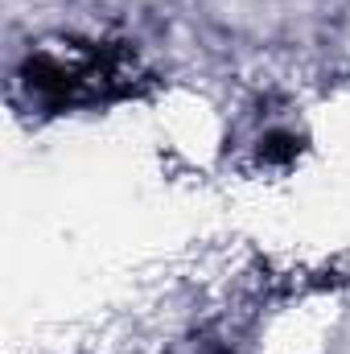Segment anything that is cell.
<instances>
[{
	"label": "cell",
	"instance_id": "6da1fadb",
	"mask_svg": "<svg viewBox=\"0 0 350 354\" xmlns=\"http://www.w3.org/2000/svg\"><path fill=\"white\" fill-rule=\"evenodd\" d=\"M264 157H268V161H288V157H297V140H293L288 132H276V136H268Z\"/></svg>",
	"mask_w": 350,
	"mask_h": 354
}]
</instances>
